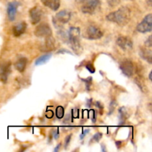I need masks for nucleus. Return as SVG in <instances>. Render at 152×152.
<instances>
[{"label":"nucleus","instance_id":"obj_1","mask_svg":"<svg viewBox=\"0 0 152 152\" xmlns=\"http://www.w3.org/2000/svg\"><path fill=\"white\" fill-rule=\"evenodd\" d=\"M131 18L130 9L127 7H122L116 11L109 13L106 19L110 22L117 23L120 26H124L129 23Z\"/></svg>","mask_w":152,"mask_h":152},{"label":"nucleus","instance_id":"obj_2","mask_svg":"<svg viewBox=\"0 0 152 152\" xmlns=\"http://www.w3.org/2000/svg\"><path fill=\"white\" fill-rule=\"evenodd\" d=\"M80 29L77 27H71L68 32V42L71 45V48L77 54H80L83 51L81 44L80 42Z\"/></svg>","mask_w":152,"mask_h":152},{"label":"nucleus","instance_id":"obj_3","mask_svg":"<svg viewBox=\"0 0 152 152\" xmlns=\"http://www.w3.org/2000/svg\"><path fill=\"white\" fill-rule=\"evenodd\" d=\"M71 17V13L69 10H63L59 11L53 18V24L56 28L68 23Z\"/></svg>","mask_w":152,"mask_h":152},{"label":"nucleus","instance_id":"obj_4","mask_svg":"<svg viewBox=\"0 0 152 152\" xmlns=\"http://www.w3.org/2000/svg\"><path fill=\"white\" fill-rule=\"evenodd\" d=\"M99 6H100L99 0H86L84 4L82 6L81 10L84 13L93 14L99 8Z\"/></svg>","mask_w":152,"mask_h":152},{"label":"nucleus","instance_id":"obj_5","mask_svg":"<svg viewBox=\"0 0 152 152\" xmlns=\"http://www.w3.org/2000/svg\"><path fill=\"white\" fill-rule=\"evenodd\" d=\"M102 36H103V33L101 31L100 28H97L94 25H91V26L88 27L83 34V37L89 40L99 39Z\"/></svg>","mask_w":152,"mask_h":152},{"label":"nucleus","instance_id":"obj_6","mask_svg":"<svg viewBox=\"0 0 152 152\" xmlns=\"http://www.w3.org/2000/svg\"><path fill=\"white\" fill-rule=\"evenodd\" d=\"M137 30L140 33L150 32L152 30V15L148 14L137 25Z\"/></svg>","mask_w":152,"mask_h":152},{"label":"nucleus","instance_id":"obj_7","mask_svg":"<svg viewBox=\"0 0 152 152\" xmlns=\"http://www.w3.org/2000/svg\"><path fill=\"white\" fill-rule=\"evenodd\" d=\"M34 34L37 37H48L51 36L52 30L47 23H41L36 28Z\"/></svg>","mask_w":152,"mask_h":152},{"label":"nucleus","instance_id":"obj_8","mask_svg":"<svg viewBox=\"0 0 152 152\" xmlns=\"http://www.w3.org/2000/svg\"><path fill=\"white\" fill-rule=\"evenodd\" d=\"M120 68L123 74L128 77H132L134 74V65L132 61L128 60V59L123 60L120 63Z\"/></svg>","mask_w":152,"mask_h":152},{"label":"nucleus","instance_id":"obj_9","mask_svg":"<svg viewBox=\"0 0 152 152\" xmlns=\"http://www.w3.org/2000/svg\"><path fill=\"white\" fill-rule=\"evenodd\" d=\"M10 72H11V63H10V62L3 63L0 66V81L3 83H7Z\"/></svg>","mask_w":152,"mask_h":152},{"label":"nucleus","instance_id":"obj_10","mask_svg":"<svg viewBox=\"0 0 152 152\" xmlns=\"http://www.w3.org/2000/svg\"><path fill=\"white\" fill-rule=\"evenodd\" d=\"M117 44L125 51H129L133 48V42L127 37H120L117 39Z\"/></svg>","mask_w":152,"mask_h":152},{"label":"nucleus","instance_id":"obj_11","mask_svg":"<svg viewBox=\"0 0 152 152\" xmlns=\"http://www.w3.org/2000/svg\"><path fill=\"white\" fill-rule=\"evenodd\" d=\"M42 16V11L40 7H37V6L33 7L30 10V19H31V22L33 25L38 24L41 20Z\"/></svg>","mask_w":152,"mask_h":152},{"label":"nucleus","instance_id":"obj_12","mask_svg":"<svg viewBox=\"0 0 152 152\" xmlns=\"http://www.w3.org/2000/svg\"><path fill=\"white\" fill-rule=\"evenodd\" d=\"M19 5V3L17 2V1H12V2L8 3V4H7V16H8V19L10 21H14Z\"/></svg>","mask_w":152,"mask_h":152},{"label":"nucleus","instance_id":"obj_13","mask_svg":"<svg viewBox=\"0 0 152 152\" xmlns=\"http://www.w3.org/2000/svg\"><path fill=\"white\" fill-rule=\"evenodd\" d=\"M27 28V24L25 22H21L17 23L13 27V34L14 37H20L25 33Z\"/></svg>","mask_w":152,"mask_h":152},{"label":"nucleus","instance_id":"obj_14","mask_svg":"<svg viewBox=\"0 0 152 152\" xmlns=\"http://www.w3.org/2000/svg\"><path fill=\"white\" fill-rule=\"evenodd\" d=\"M28 65V59L26 57H20L15 62V68L19 72H23Z\"/></svg>","mask_w":152,"mask_h":152},{"label":"nucleus","instance_id":"obj_15","mask_svg":"<svg viewBox=\"0 0 152 152\" xmlns=\"http://www.w3.org/2000/svg\"><path fill=\"white\" fill-rule=\"evenodd\" d=\"M140 55L141 57L145 61L148 62L149 64H151L152 62V53L151 49H148L146 48H142L140 50Z\"/></svg>","mask_w":152,"mask_h":152},{"label":"nucleus","instance_id":"obj_16","mask_svg":"<svg viewBox=\"0 0 152 152\" xmlns=\"http://www.w3.org/2000/svg\"><path fill=\"white\" fill-rule=\"evenodd\" d=\"M42 1L44 5L54 11L57 10L60 7V0H42Z\"/></svg>","mask_w":152,"mask_h":152},{"label":"nucleus","instance_id":"obj_17","mask_svg":"<svg viewBox=\"0 0 152 152\" xmlns=\"http://www.w3.org/2000/svg\"><path fill=\"white\" fill-rule=\"evenodd\" d=\"M55 45H56V41H55L53 37H52L51 36L46 37V40L44 45V50L50 51V50H53L55 48Z\"/></svg>","mask_w":152,"mask_h":152},{"label":"nucleus","instance_id":"obj_18","mask_svg":"<svg viewBox=\"0 0 152 152\" xmlns=\"http://www.w3.org/2000/svg\"><path fill=\"white\" fill-rule=\"evenodd\" d=\"M119 118H120V123H123L127 118L129 117V114H128V110L126 107H121L119 109Z\"/></svg>","mask_w":152,"mask_h":152},{"label":"nucleus","instance_id":"obj_19","mask_svg":"<svg viewBox=\"0 0 152 152\" xmlns=\"http://www.w3.org/2000/svg\"><path fill=\"white\" fill-rule=\"evenodd\" d=\"M50 57H51V54H50V53H46V54L40 56L39 58H38V59L36 60L35 65H42V64L47 62L50 59Z\"/></svg>","mask_w":152,"mask_h":152},{"label":"nucleus","instance_id":"obj_20","mask_svg":"<svg viewBox=\"0 0 152 152\" xmlns=\"http://www.w3.org/2000/svg\"><path fill=\"white\" fill-rule=\"evenodd\" d=\"M56 115L58 119H62L64 117V108L62 106H58L56 110Z\"/></svg>","mask_w":152,"mask_h":152},{"label":"nucleus","instance_id":"obj_21","mask_svg":"<svg viewBox=\"0 0 152 152\" xmlns=\"http://www.w3.org/2000/svg\"><path fill=\"white\" fill-rule=\"evenodd\" d=\"M102 133H99V132H98V133L95 134L94 135V137H92L91 140L94 141V142H99V140H100L101 138H102Z\"/></svg>","mask_w":152,"mask_h":152},{"label":"nucleus","instance_id":"obj_22","mask_svg":"<svg viewBox=\"0 0 152 152\" xmlns=\"http://www.w3.org/2000/svg\"><path fill=\"white\" fill-rule=\"evenodd\" d=\"M83 81H84L86 84V89H87V90H90L91 87V85H92V78L91 77H88V78H87L86 80H83Z\"/></svg>","mask_w":152,"mask_h":152},{"label":"nucleus","instance_id":"obj_23","mask_svg":"<svg viewBox=\"0 0 152 152\" xmlns=\"http://www.w3.org/2000/svg\"><path fill=\"white\" fill-rule=\"evenodd\" d=\"M86 68H87L88 71L90 73H91V74H94V73L95 72L94 67V65H92V64L91 63V62H88V63L86 64Z\"/></svg>","mask_w":152,"mask_h":152},{"label":"nucleus","instance_id":"obj_24","mask_svg":"<svg viewBox=\"0 0 152 152\" xmlns=\"http://www.w3.org/2000/svg\"><path fill=\"white\" fill-rule=\"evenodd\" d=\"M116 106H117V102H116L114 100H113L112 102H111V104H110V112H109V114H112L113 111H114V109H115V107Z\"/></svg>","mask_w":152,"mask_h":152},{"label":"nucleus","instance_id":"obj_25","mask_svg":"<svg viewBox=\"0 0 152 152\" xmlns=\"http://www.w3.org/2000/svg\"><path fill=\"white\" fill-rule=\"evenodd\" d=\"M71 137H72V135L70 134V135H68V136H67L66 138H65V148H67V147H68V145L70 144Z\"/></svg>","mask_w":152,"mask_h":152},{"label":"nucleus","instance_id":"obj_26","mask_svg":"<svg viewBox=\"0 0 152 152\" xmlns=\"http://www.w3.org/2000/svg\"><path fill=\"white\" fill-rule=\"evenodd\" d=\"M145 46H146L147 48H151V45H152L151 36H150V37L148 38V39H147L146 41H145Z\"/></svg>","mask_w":152,"mask_h":152},{"label":"nucleus","instance_id":"obj_27","mask_svg":"<svg viewBox=\"0 0 152 152\" xmlns=\"http://www.w3.org/2000/svg\"><path fill=\"white\" fill-rule=\"evenodd\" d=\"M108 1L110 5H116V4H117V3L119 2L120 0H108Z\"/></svg>","mask_w":152,"mask_h":152},{"label":"nucleus","instance_id":"obj_28","mask_svg":"<svg viewBox=\"0 0 152 152\" xmlns=\"http://www.w3.org/2000/svg\"><path fill=\"white\" fill-rule=\"evenodd\" d=\"M48 112H49V114H46V116H47L48 118H52V117H53V111H48Z\"/></svg>","mask_w":152,"mask_h":152},{"label":"nucleus","instance_id":"obj_29","mask_svg":"<svg viewBox=\"0 0 152 152\" xmlns=\"http://www.w3.org/2000/svg\"><path fill=\"white\" fill-rule=\"evenodd\" d=\"M89 132V130H86V131H85L84 132H83V134H82V135H80V139H83V137H84L85 136H86V134H88Z\"/></svg>","mask_w":152,"mask_h":152},{"label":"nucleus","instance_id":"obj_30","mask_svg":"<svg viewBox=\"0 0 152 152\" xmlns=\"http://www.w3.org/2000/svg\"><path fill=\"white\" fill-rule=\"evenodd\" d=\"M116 145L117 146V148H120V147H121V145H122L121 141H117V142H116Z\"/></svg>","mask_w":152,"mask_h":152},{"label":"nucleus","instance_id":"obj_31","mask_svg":"<svg viewBox=\"0 0 152 152\" xmlns=\"http://www.w3.org/2000/svg\"><path fill=\"white\" fill-rule=\"evenodd\" d=\"M54 138L55 139H57L58 137H59V132H58V130H56V131H55V132H54Z\"/></svg>","mask_w":152,"mask_h":152},{"label":"nucleus","instance_id":"obj_32","mask_svg":"<svg viewBox=\"0 0 152 152\" xmlns=\"http://www.w3.org/2000/svg\"><path fill=\"white\" fill-rule=\"evenodd\" d=\"M96 106L98 107V108H101V109H102V108H103V106H102V105H101V103H100V102H96Z\"/></svg>","mask_w":152,"mask_h":152},{"label":"nucleus","instance_id":"obj_33","mask_svg":"<svg viewBox=\"0 0 152 152\" xmlns=\"http://www.w3.org/2000/svg\"><path fill=\"white\" fill-rule=\"evenodd\" d=\"M60 146H61V143L58 144V145H56V148H55V149H54V151H55V152H56V151H59V148H60Z\"/></svg>","mask_w":152,"mask_h":152},{"label":"nucleus","instance_id":"obj_34","mask_svg":"<svg viewBox=\"0 0 152 152\" xmlns=\"http://www.w3.org/2000/svg\"><path fill=\"white\" fill-rule=\"evenodd\" d=\"M87 105L88 107H91V99H90V100H88Z\"/></svg>","mask_w":152,"mask_h":152},{"label":"nucleus","instance_id":"obj_35","mask_svg":"<svg viewBox=\"0 0 152 152\" xmlns=\"http://www.w3.org/2000/svg\"><path fill=\"white\" fill-rule=\"evenodd\" d=\"M102 151H106V148H105V145H102Z\"/></svg>","mask_w":152,"mask_h":152},{"label":"nucleus","instance_id":"obj_36","mask_svg":"<svg viewBox=\"0 0 152 152\" xmlns=\"http://www.w3.org/2000/svg\"><path fill=\"white\" fill-rule=\"evenodd\" d=\"M151 74H152V72L151 71V72H150V74H149V80H150V81H151Z\"/></svg>","mask_w":152,"mask_h":152},{"label":"nucleus","instance_id":"obj_37","mask_svg":"<svg viewBox=\"0 0 152 152\" xmlns=\"http://www.w3.org/2000/svg\"><path fill=\"white\" fill-rule=\"evenodd\" d=\"M148 4H151V0H148Z\"/></svg>","mask_w":152,"mask_h":152}]
</instances>
